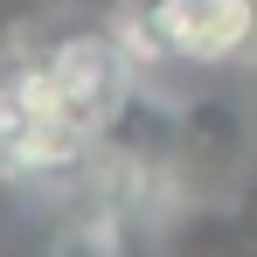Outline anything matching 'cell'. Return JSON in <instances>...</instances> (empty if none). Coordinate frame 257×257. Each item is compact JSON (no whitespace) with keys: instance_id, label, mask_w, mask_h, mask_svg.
Segmentation results:
<instances>
[{"instance_id":"6da1fadb","label":"cell","mask_w":257,"mask_h":257,"mask_svg":"<svg viewBox=\"0 0 257 257\" xmlns=\"http://www.w3.org/2000/svg\"><path fill=\"white\" fill-rule=\"evenodd\" d=\"M35 63H42L49 90L63 97V111L90 132H104L139 90L132 84L139 49L125 42V28H63V35H49L35 49Z\"/></svg>"},{"instance_id":"7a4b0ae2","label":"cell","mask_w":257,"mask_h":257,"mask_svg":"<svg viewBox=\"0 0 257 257\" xmlns=\"http://www.w3.org/2000/svg\"><path fill=\"white\" fill-rule=\"evenodd\" d=\"M125 42L139 49V63H236L257 49V0H146V14L125 21Z\"/></svg>"},{"instance_id":"3957f363","label":"cell","mask_w":257,"mask_h":257,"mask_svg":"<svg viewBox=\"0 0 257 257\" xmlns=\"http://www.w3.org/2000/svg\"><path fill=\"white\" fill-rule=\"evenodd\" d=\"M236 153H243V118H236V104L202 97V104H188V111H181V160H174L181 174L209 181V174H222Z\"/></svg>"},{"instance_id":"277c9868","label":"cell","mask_w":257,"mask_h":257,"mask_svg":"<svg viewBox=\"0 0 257 257\" xmlns=\"http://www.w3.org/2000/svg\"><path fill=\"white\" fill-rule=\"evenodd\" d=\"M132 7H146V0H132Z\"/></svg>"}]
</instances>
